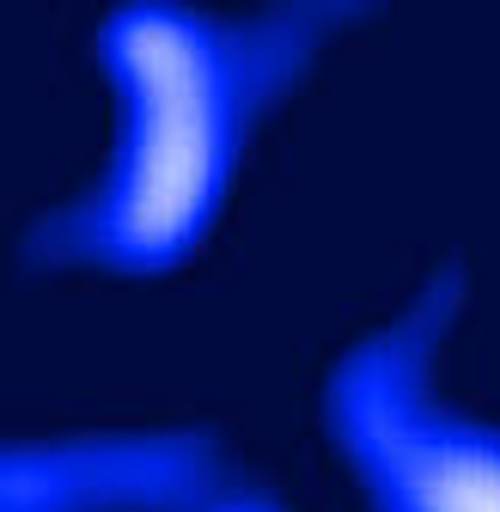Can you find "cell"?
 <instances>
[{
    "label": "cell",
    "instance_id": "obj_1",
    "mask_svg": "<svg viewBox=\"0 0 500 512\" xmlns=\"http://www.w3.org/2000/svg\"><path fill=\"white\" fill-rule=\"evenodd\" d=\"M293 31L214 25L183 7H129L110 25L104 61L129 104V128L110 183L68 220L80 256L159 269L202 238L244 122L299 61Z\"/></svg>",
    "mask_w": 500,
    "mask_h": 512
},
{
    "label": "cell",
    "instance_id": "obj_2",
    "mask_svg": "<svg viewBox=\"0 0 500 512\" xmlns=\"http://www.w3.org/2000/svg\"><path fill=\"white\" fill-rule=\"evenodd\" d=\"M440 324L446 293L433 287L397 330L372 336L336 372L330 421L372 512H500V433L446 415L427 391Z\"/></svg>",
    "mask_w": 500,
    "mask_h": 512
},
{
    "label": "cell",
    "instance_id": "obj_3",
    "mask_svg": "<svg viewBox=\"0 0 500 512\" xmlns=\"http://www.w3.org/2000/svg\"><path fill=\"white\" fill-rule=\"evenodd\" d=\"M196 512H275V506L257 500V494H232V500H208V506H196Z\"/></svg>",
    "mask_w": 500,
    "mask_h": 512
}]
</instances>
